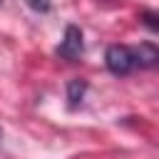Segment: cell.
I'll list each match as a JSON object with an SVG mask.
<instances>
[{
  "instance_id": "obj_1",
  "label": "cell",
  "mask_w": 159,
  "mask_h": 159,
  "mask_svg": "<svg viewBox=\"0 0 159 159\" xmlns=\"http://www.w3.org/2000/svg\"><path fill=\"white\" fill-rule=\"evenodd\" d=\"M104 65L112 75L117 77H124L129 75L137 65H134V55H132V47L127 45H109L107 52H104Z\"/></svg>"
},
{
  "instance_id": "obj_2",
  "label": "cell",
  "mask_w": 159,
  "mask_h": 159,
  "mask_svg": "<svg viewBox=\"0 0 159 159\" xmlns=\"http://www.w3.org/2000/svg\"><path fill=\"white\" fill-rule=\"evenodd\" d=\"M84 52V40H82V30L77 25H67L65 27V37L62 42L57 45V55L62 60H70V62H77Z\"/></svg>"
},
{
  "instance_id": "obj_3",
  "label": "cell",
  "mask_w": 159,
  "mask_h": 159,
  "mask_svg": "<svg viewBox=\"0 0 159 159\" xmlns=\"http://www.w3.org/2000/svg\"><path fill=\"white\" fill-rule=\"evenodd\" d=\"M132 55H134V65L142 70L159 67V47L154 42H139L137 47H132Z\"/></svg>"
},
{
  "instance_id": "obj_4",
  "label": "cell",
  "mask_w": 159,
  "mask_h": 159,
  "mask_svg": "<svg viewBox=\"0 0 159 159\" xmlns=\"http://www.w3.org/2000/svg\"><path fill=\"white\" fill-rule=\"evenodd\" d=\"M84 92H87V82L84 80H70L67 82V104H70V109H75L82 102Z\"/></svg>"
},
{
  "instance_id": "obj_5",
  "label": "cell",
  "mask_w": 159,
  "mask_h": 159,
  "mask_svg": "<svg viewBox=\"0 0 159 159\" xmlns=\"http://www.w3.org/2000/svg\"><path fill=\"white\" fill-rule=\"evenodd\" d=\"M142 22H144L149 30L159 32V12H157V10H144V12H142Z\"/></svg>"
},
{
  "instance_id": "obj_6",
  "label": "cell",
  "mask_w": 159,
  "mask_h": 159,
  "mask_svg": "<svg viewBox=\"0 0 159 159\" xmlns=\"http://www.w3.org/2000/svg\"><path fill=\"white\" fill-rule=\"evenodd\" d=\"M35 12H47L50 7H52V0H25Z\"/></svg>"
},
{
  "instance_id": "obj_7",
  "label": "cell",
  "mask_w": 159,
  "mask_h": 159,
  "mask_svg": "<svg viewBox=\"0 0 159 159\" xmlns=\"http://www.w3.org/2000/svg\"><path fill=\"white\" fill-rule=\"evenodd\" d=\"M0 2H2V0H0Z\"/></svg>"
}]
</instances>
